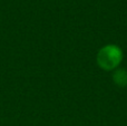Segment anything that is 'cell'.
I'll return each mask as SVG.
<instances>
[{"label": "cell", "instance_id": "6da1fadb", "mask_svg": "<svg viewBox=\"0 0 127 126\" xmlns=\"http://www.w3.org/2000/svg\"><path fill=\"white\" fill-rule=\"evenodd\" d=\"M96 60L104 70H115L123 60V50L116 45H105L98 50Z\"/></svg>", "mask_w": 127, "mask_h": 126}, {"label": "cell", "instance_id": "7a4b0ae2", "mask_svg": "<svg viewBox=\"0 0 127 126\" xmlns=\"http://www.w3.org/2000/svg\"><path fill=\"white\" fill-rule=\"evenodd\" d=\"M113 82L121 88L127 86V70L125 68H116L113 71Z\"/></svg>", "mask_w": 127, "mask_h": 126}]
</instances>
